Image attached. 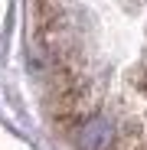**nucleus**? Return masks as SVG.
<instances>
[{
	"label": "nucleus",
	"instance_id": "f257e3e1",
	"mask_svg": "<svg viewBox=\"0 0 147 150\" xmlns=\"http://www.w3.org/2000/svg\"><path fill=\"white\" fill-rule=\"evenodd\" d=\"M79 147L82 150H105L108 144H111V124L105 121V117H88L82 127H79Z\"/></svg>",
	"mask_w": 147,
	"mask_h": 150
}]
</instances>
